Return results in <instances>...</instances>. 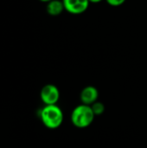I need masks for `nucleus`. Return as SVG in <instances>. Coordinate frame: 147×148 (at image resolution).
I'll list each match as a JSON object with an SVG mask.
<instances>
[{
    "mask_svg": "<svg viewBox=\"0 0 147 148\" xmlns=\"http://www.w3.org/2000/svg\"><path fill=\"white\" fill-rule=\"evenodd\" d=\"M40 118L46 127L56 129L62 124L64 116L57 105H45L40 112Z\"/></svg>",
    "mask_w": 147,
    "mask_h": 148,
    "instance_id": "obj_1",
    "label": "nucleus"
},
{
    "mask_svg": "<svg viewBox=\"0 0 147 148\" xmlns=\"http://www.w3.org/2000/svg\"><path fill=\"white\" fill-rule=\"evenodd\" d=\"M94 114L91 106L81 104L75 107L71 114V121L78 128H85L90 126L94 120Z\"/></svg>",
    "mask_w": 147,
    "mask_h": 148,
    "instance_id": "obj_2",
    "label": "nucleus"
},
{
    "mask_svg": "<svg viewBox=\"0 0 147 148\" xmlns=\"http://www.w3.org/2000/svg\"><path fill=\"white\" fill-rule=\"evenodd\" d=\"M40 97L45 105H56L60 98V91L55 85L46 84L41 89Z\"/></svg>",
    "mask_w": 147,
    "mask_h": 148,
    "instance_id": "obj_3",
    "label": "nucleus"
},
{
    "mask_svg": "<svg viewBox=\"0 0 147 148\" xmlns=\"http://www.w3.org/2000/svg\"><path fill=\"white\" fill-rule=\"evenodd\" d=\"M65 10L72 15H81L84 13L90 4L88 0H62Z\"/></svg>",
    "mask_w": 147,
    "mask_h": 148,
    "instance_id": "obj_4",
    "label": "nucleus"
},
{
    "mask_svg": "<svg viewBox=\"0 0 147 148\" xmlns=\"http://www.w3.org/2000/svg\"><path fill=\"white\" fill-rule=\"evenodd\" d=\"M98 97H99V91L94 86L85 87L81 90V95H80L81 104H85L88 106H91L95 101H97Z\"/></svg>",
    "mask_w": 147,
    "mask_h": 148,
    "instance_id": "obj_5",
    "label": "nucleus"
},
{
    "mask_svg": "<svg viewBox=\"0 0 147 148\" xmlns=\"http://www.w3.org/2000/svg\"><path fill=\"white\" fill-rule=\"evenodd\" d=\"M65 10L62 0H51L47 3L46 11L49 16H60Z\"/></svg>",
    "mask_w": 147,
    "mask_h": 148,
    "instance_id": "obj_6",
    "label": "nucleus"
},
{
    "mask_svg": "<svg viewBox=\"0 0 147 148\" xmlns=\"http://www.w3.org/2000/svg\"><path fill=\"white\" fill-rule=\"evenodd\" d=\"M91 108H92V110L95 116L97 115H101L104 111H105V105L101 102V101H95L94 104L91 105Z\"/></svg>",
    "mask_w": 147,
    "mask_h": 148,
    "instance_id": "obj_7",
    "label": "nucleus"
},
{
    "mask_svg": "<svg viewBox=\"0 0 147 148\" xmlns=\"http://www.w3.org/2000/svg\"><path fill=\"white\" fill-rule=\"evenodd\" d=\"M126 0H106V2L111 5V6H113V7H117V6H120L122 5Z\"/></svg>",
    "mask_w": 147,
    "mask_h": 148,
    "instance_id": "obj_8",
    "label": "nucleus"
},
{
    "mask_svg": "<svg viewBox=\"0 0 147 148\" xmlns=\"http://www.w3.org/2000/svg\"><path fill=\"white\" fill-rule=\"evenodd\" d=\"M90 3H101V1H103V0H88Z\"/></svg>",
    "mask_w": 147,
    "mask_h": 148,
    "instance_id": "obj_9",
    "label": "nucleus"
},
{
    "mask_svg": "<svg viewBox=\"0 0 147 148\" xmlns=\"http://www.w3.org/2000/svg\"><path fill=\"white\" fill-rule=\"evenodd\" d=\"M39 1H41V2H42V3H49V1H51V0H39Z\"/></svg>",
    "mask_w": 147,
    "mask_h": 148,
    "instance_id": "obj_10",
    "label": "nucleus"
}]
</instances>
